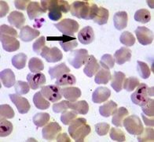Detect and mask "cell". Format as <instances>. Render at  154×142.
<instances>
[{"label":"cell","instance_id":"1","mask_svg":"<svg viewBox=\"0 0 154 142\" xmlns=\"http://www.w3.org/2000/svg\"><path fill=\"white\" fill-rule=\"evenodd\" d=\"M40 5L46 12L49 10L48 17L51 21H59L62 17V13L67 14L70 10L69 2L63 0H43Z\"/></svg>","mask_w":154,"mask_h":142},{"label":"cell","instance_id":"2","mask_svg":"<svg viewBox=\"0 0 154 142\" xmlns=\"http://www.w3.org/2000/svg\"><path fill=\"white\" fill-rule=\"evenodd\" d=\"M69 134L76 142L84 141L86 137L90 134L91 129L87 124V119L83 118H77L69 124Z\"/></svg>","mask_w":154,"mask_h":142},{"label":"cell","instance_id":"3","mask_svg":"<svg viewBox=\"0 0 154 142\" xmlns=\"http://www.w3.org/2000/svg\"><path fill=\"white\" fill-rule=\"evenodd\" d=\"M153 87H148L146 84H139L131 96L132 103L140 107L143 106L148 101L149 96H153Z\"/></svg>","mask_w":154,"mask_h":142},{"label":"cell","instance_id":"4","mask_svg":"<svg viewBox=\"0 0 154 142\" xmlns=\"http://www.w3.org/2000/svg\"><path fill=\"white\" fill-rule=\"evenodd\" d=\"M91 4L87 1H75L70 6V12L73 17L89 20Z\"/></svg>","mask_w":154,"mask_h":142},{"label":"cell","instance_id":"5","mask_svg":"<svg viewBox=\"0 0 154 142\" xmlns=\"http://www.w3.org/2000/svg\"><path fill=\"white\" fill-rule=\"evenodd\" d=\"M123 126L128 133L131 135H139L144 130L143 124L141 122L139 117L136 115H132L124 118Z\"/></svg>","mask_w":154,"mask_h":142},{"label":"cell","instance_id":"6","mask_svg":"<svg viewBox=\"0 0 154 142\" xmlns=\"http://www.w3.org/2000/svg\"><path fill=\"white\" fill-rule=\"evenodd\" d=\"M54 26L58 29L64 36L74 37L75 33L79 30V23L76 21L72 19H63L57 24H54Z\"/></svg>","mask_w":154,"mask_h":142},{"label":"cell","instance_id":"7","mask_svg":"<svg viewBox=\"0 0 154 142\" xmlns=\"http://www.w3.org/2000/svg\"><path fill=\"white\" fill-rule=\"evenodd\" d=\"M88 58H89V54L87 50L78 49L70 53L68 61L74 68L79 69L82 66L87 63Z\"/></svg>","mask_w":154,"mask_h":142},{"label":"cell","instance_id":"8","mask_svg":"<svg viewBox=\"0 0 154 142\" xmlns=\"http://www.w3.org/2000/svg\"><path fill=\"white\" fill-rule=\"evenodd\" d=\"M40 92L47 100L52 103H56L62 98L61 89L56 85H49L43 86Z\"/></svg>","mask_w":154,"mask_h":142},{"label":"cell","instance_id":"9","mask_svg":"<svg viewBox=\"0 0 154 142\" xmlns=\"http://www.w3.org/2000/svg\"><path fill=\"white\" fill-rule=\"evenodd\" d=\"M40 55L48 63H57L61 61L63 58L62 52L57 47L50 48L47 46H45L42 49Z\"/></svg>","mask_w":154,"mask_h":142},{"label":"cell","instance_id":"10","mask_svg":"<svg viewBox=\"0 0 154 142\" xmlns=\"http://www.w3.org/2000/svg\"><path fill=\"white\" fill-rule=\"evenodd\" d=\"M138 42L142 45H149L153 41V33L145 26H138L134 31Z\"/></svg>","mask_w":154,"mask_h":142},{"label":"cell","instance_id":"11","mask_svg":"<svg viewBox=\"0 0 154 142\" xmlns=\"http://www.w3.org/2000/svg\"><path fill=\"white\" fill-rule=\"evenodd\" d=\"M10 99L13 104L16 106L17 109L20 114H27L30 110V104L26 98L20 96L18 94H10Z\"/></svg>","mask_w":154,"mask_h":142},{"label":"cell","instance_id":"12","mask_svg":"<svg viewBox=\"0 0 154 142\" xmlns=\"http://www.w3.org/2000/svg\"><path fill=\"white\" fill-rule=\"evenodd\" d=\"M61 131V127L57 122H52L44 126L42 130L43 139L47 140H54Z\"/></svg>","mask_w":154,"mask_h":142},{"label":"cell","instance_id":"13","mask_svg":"<svg viewBox=\"0 0 154 142\" xmlns=\"http://www.w3.org/2000/svg\"><path fill=\"white\" fill-rule=\"evenodd\" d=\"M27 81L32 89L36 90L43 87L47 82L46 76L42 73H30L27 76Z\"/></svg>","mask_w":154,"mask_h":142},{"label":"cell","instance_id":"14","mask_svg":"<svg viewBox=\"0 0 154 142\" xmlns=\"http://www.w3.org/2000/svg\"><path fill=\"white\" fill-rule=\"evenodd\" d=\"M1 43L2 48L8 52H14L17 51L20 47V42L17 40L16 37L8 36V35L1 34Z\"/></svg>","mask_w":154,"mask_h":142},{"label":"cell","instance_id":"15","mask_svg":"<svg viewBox=\"0 0 154 142\" xmlns=\"http://www.w3.org/2000/svg\"><path fill=\"white\" fill-rule=\"evenodd\" d=\"M111 95V91L106 87L97 88L92 94V101L95 104H101L109 99Z\"/></svg>","mask_w":154,"mask_h":142},{"label":"cell","instance_id":"16","mask_svg":"<svg viewBox=\"0 0 154 142\" xmlns=\"http://www.w3.org/2000/svg\"><path fill=\"white\" fill-rule=\"evenodd\" d=\"M131 51L127 47H122L114 54V61L118 65H124L127 62L131 61Z\"/></svg>","mask_w":154,"mask_h":142},{"label":"cell","instance_id":"17","mask_svg":"<svg viewBox=\"0 0 154 142\" xmlns=\"http://www.w3.org/2000/svg\"><path fill=\"white\" fill-rule=\"evenodd\" d=\"M39 34L40 33L38 30L32 28L29 25H25L20 29L19 37L24 42H30V41L33 40L34 39L37 38Z\"/></svg>","mask_w":154,"mask_h":142},{"label":"cell","instance_id":"18","mask_svg":"<svg viewBox=\"0 0 154 142\" xmlns=\"http://www.w3.org/2000/svg\"><path fill=\"white\" fill-rule=\"evenodd\" d=\"M61 95L67 99L68 101L73 103L81 96V90L77 87H65L61 89Z\"/></svg>","mask_w":154,"mask_h":142},{"label":"cell","instance_id":"19","mask_svg":"<svg viewBox=\"0 0 154 142\" xmlns=\"http://www.w3.org/2000/svg\"><path fill=\"white\" fill-rule=\"evenodd\" d=\"M78 40L83 44H90L94 40V33L93 28L91 26H86L83 28L78 33Z\"/></svg>","mask_w":154,"mask_h":142},{"label":"cell","instance_id":"20","mask_svg":"<svg viewBox=\"0 0 154 142\" xmlns=\"http://www.w3.org/2000/svg\"><path fill=\"white\" fill-rule=\"evenodd\" d=\"M100 69V65L97 63V59L94 55H90L88 58L86 66L83 69V73H85L87 77H92L94 74L97 73L98 69Z\"/></svg>","mask_w":154,"mask_h":142},{"label":"cell","instance_id":"21","mask_svg":"<svg viewBox=\"0 0 154 142\" xmlns=\"http://www.w3.org/2000/svg\"><path fill=\"white\" fill-rule=\"evenodd\" d=\"M128 15L125 11H119L113 16V23L117 30H123L128 25Z\"/></svg>","mask_w":154,"mask_h":142},{"label":"cell","instance_id":"22","mask_svg":"<svg viewBox=\"0 0 154 142\" xmlns=\"http://www.w3.org/2000/svg\"><path fill=\"white\" fill-rule=\"evenodd\" d=\"M46 11L42 8L41 5L37 2H31L27 7V14L30 20H34L43 15Z\"/></svg>","mask_w":154,"mask_h":142},{"label":"cell","instance_id":"23","mask_svg":"<svg viewBox=\"0 0 154 142\" xmlns=\"http://www.w3.org/2000/svg\"><path fill=\"white\" fill-rule=\"evenodd\" d=\"M8 21L12 26L16 27L17 28H22L25 22V18L24 14L19 11H13L8 16Z\"/></svg>","mask_w":154,"mask_h":142},{"label":"cell","instance_id":"24","mask_svg":"<svg viewBox=\"0 0 154 142\" xmlns=\"http://www.w3.org/2000/svg\"><path fill=\"white\" fill-rule=\"evenodd\" d=\"M0 77L2 84L6 88H11L16 84V77L14 73L10 69H6L1 71Z\"/></svg>","mask_w":154,"mask_h":142},{"label":"cell","instance_id":"25","mask_svg":"<svg viewBox=\"0 0 154 142\" xmlns=\"http://www.w3.org/2000/svg\"><path fill=\"white\" fill-rule=\"evenodd\" d=\"M70 69L67 66L65 65V63H61V64H58V65L55 66L51 67L49 69L48 73L51 76V80L55 79V78H59L60 77H61L62 75L65 74V73H69L70 72Z\"/></svg>","mask_w":154,"mask_h":142},{"label":"cell","instance_id":"26","mask_svg":"<svg viewBox=\"0 0 154 142\" xmlns=\"http://www.w3.org/2000/svg\"><path fill=\"white\" fill-rule=\"evenodd\" d=\"M125 74L120 71H114L113 76L112 77L111 86L116 92H120L123 89L124 81L125 80Z\"/></svg>","mask_w":154,"mask_h":142},{"label":"cell","instance_id":"27","mask_svg":"<svg viewBox=\"0 0 154 142\" xmlns=\"http://www.w3.org/2000/svg\"><path fill=\"white\" fill-rule=\"evenodd\" d=\"M117 110V104L112 100H109L106 104H102L99 107V113L101 116L105 118H109L111 115H113V114Z\"/></svg>","mask_w":154,"mask_h":142},{"label":"cell","instance_id":"28","mask_svg":"<svg viewBox=\"0 0 154 142\" xmlns=\"http://www.w3.org/2000/svg\"><path fill=\"white\" fill-rule=\"evenodd\" d=\"M128 114H129V112H128V109L124 108V107H121V108L116 110V111L113 114L112 123L117 127H122L124 119L128 115Z\"/></svg>","mask_w":154,"mask_h":142},{"label":"cell","instance_id":"29","mask_svg":"<svg viewBox=\"0 0 154 142\" xmlns=\"http://www.w3.org/2000/svg\"><path fill=\"white\" fill-rule=\"evenodd\" d=\"M111 79L112 75L109 69H104L101 67L96 73L94 81H95L96 84H98V85H101V84L106 85V84L109 83V81Z\"/></svg>","mask_w":154,"mask_h":142},{"label":"cell","instance_id":"30","mask_svg":"<svg viewBox=\"0 0 154 142\" xmlns=\"http://www.w3.org/2000/svg\"><path fill=\"white\" fill-rule=\"evenodd\" d=\"M69 109L75 111L77 114L79 115H87L89 111V105L86 100H80V101L69 103Z\"/></svg>","mask_w":154,"mask_h":142},{"label":"cell","instance_id":"31","mask_svg":"<svg viewBox=\"0 0 154 142\" xmlns=\"http://www.w3.org/2000/svg\"><path fill=\"white\" fill-rule=\"evenodd\" d=\"M33 103H34L35 106L36 107V108L39 110H47L50 108L51 104L50 101L47 100L46 98L42 95L40 92H38L35 94L33 96Z\"/></svg>","mask_w":154,"mask_h":142},{"label":"cell","instance_id":"32","mask_svg":"<svg viewBox=\"0 0 154 142\" xmlns=\"http://www.w3.org/2000/svg\"><path fill=\"white\" fill-rule=\"evenodd\" d=\"M63 40L59 41V44L65 52H69L78 46V43L75 37L71 38V37L64 36L62 37Z\"/></svg>","mask_w":154,"mask_h":142},{"label":"cell","instance_id":"33","mask_svg":"<svg viewBox=\"0 0 154 142\" xmlns=\"http://www.w3.org/2000/svg\"><path fill=\"white\" fill-rule=\"evenodd\" d=\"M109 17V12L107 9L104 7H98V10L96 14L95 18L93 19L94 22L97 23L99 25L106 24L108 22Z\"/></svg>","mask_w":154,"mask_h":142},{"label":"cell","instance_id":"34","mask_svg":"<svg viewBox=\"0 0 154 142\" xmlns=\"http://www.w3.org/2000/svg\"><path fill=\"white\" fill-rule=\"evenodd\" d=\"M76 83V79L75 76L71 73H65L59 78H57L55 84L57 86H68V85H73Z\"/></svg>","mask_w":154,"mask_h":142},{"label":"cell","instance_id":"35","mask_svg":"<svg viewBox=\"0 0 154 142\" xmlns=\"http://www.w3.org/2000/svg\"><path fill=\"white\" fill-rule=\"evenodd\" d=\"M28 57L24 53L17 54L12 58V65L17 69H21L25 67Z\"/></svg>","mask_w":154,"mask_h":142},{"label":"cell","instance_id":"36","mask_svg":"<svg viewBox=\"0 0 154 142\" xmlns=\"http://www.w3.org/2000/svg\"><path fill=\"white\" fill-rule=\"evenodd\" d=\"M51 116L48 113H37L33 116V123L37 127H43L50 121Z\"/></svg>","mask_w":154,"mask_h":142},{"label":"cell","instance_id":"37","mask_svg":"<svg viewBox=\"0 0 154 142\" xmlns=\"http://www.w3.org/2000/svg\"><path fill=\"white\" fill-rule=\"evenodd\" d=\"M151 19L150 12L146 9H140L137 10L134 14V20L138 22H141L142 24H146Z\"/></svg>","mask_w":154,"mask_h":142},{"label":"cell","instance_id":"38","mask_svg":"<svg viewBox=\"0 0 154 142\" xmlns=\"http://www.w3.org/2000/svg\"><path fill=\"white\" fill-rule=\"evenodd\" d=\"M29 68L32 73H39L40 71L43 70L44 65L41 59L33 57L29 60Z\"/></svg>","mask_w":154,"mask_h":142},{"label":"cell","instance_id":"39","mask_svg":"<svg viewBox=\"0 0 154 142\" xmlns=\"http://www.w3.org/2000/svg\"><path fill=\"white\" fill-rule=\"evenodd\" d=\"M13 124L6 120L5 118H1L0 121V137H5L9 136L13 131Z\"/></svg>","mask_w":154,"mask_h":142},{"label":"cell","instance_id":"40","mask_svg":"<svg viewBox=\"0 0 154 142\" xmlns=\"http://www.w3.org/2000/svg\"><path fill=\"white\" fill-rule=\"evenodd\" d=\"M137 70H138V74L140 77L143 78V79H147L149 78L151 73V71L149 69V67L146 63L142 61H138L137 62Z\"/></svg>","mask_w":154,"mask_h":142},{"label":"cell","instance_id":"41","mask_svg":"<svg viewBox=\"0 0 154 142\" xmlns=\"http://www.w3.org/2000/svg\"><path fill=\"white\" fill-rule=\"evenodd\" d=\"M139 84V80L137 77H131L127 78V79L125 78L124 81V85H123V88L128 92H132L138 87Z\"/></svg>","mask_w":154,"mask_h":142},{"label":"cell","instance_id":"42","mask_svg":"<svg viewBox=\"0 0 154 142\" xmlns=\"http://www.w3.org/2000/svg\"><path fill=\"white\" fill-rule=\"evenodd\" d=\"M154 140V130L153 128H146L143 130L141 134L138 136V140L139 142L153 141Z\"/></svg>","mask_w":154,"mask_h":142},{"label":"cell","instance_id":"43","mask_svg":"<svg viewBox=\"0 0 154 142\" xmlns=\"http://www.w3.org/2000/svg\"><path fill=\"white\" fill-rule=\"evenodd\" d=\"M120 40L121 44H123L127 47L134 46V44H135V38H134V35L131 33L130 32H128V31H125L120 35Z\"/></svg>","mask_w":154,"mask_h":142},{"label":"cell","instance_id":"44","mask_svg":"<svg viewBox=\"0 0 154 142\" xmlns=\"http://www.w3.org/2000/svg\"><path fill=\"white\" fill-rule=\"evenodd\" d=\"M77 115L78 114L75 111H65L62 112V115H61V121L64 125L68 126L69 124L72 122L73 120L76 118Z\"/></svg>","mask_w":154,"mask_h":142},{"label":"cell","instance_id":"45","mask_svg":"<svg viewBox=\"0 0 154 142\" xmlns=\"http://www.w3.org/2000/svg\"><path fill=\"white\" fill-rule=\"evenodd\" d=\"M0 115L1 118H13L14 117L15 113L13 108L8 104H1L0 106Z\"/></svg>","mask_w":154,"mask_h":142},{"label":"cell","instance_id":"46","mask_svg":"<svg viewBox=\"0 0 154 142\" xmlns=\"http://www.w3.org/2000/svg\"><path fill=\"white\" fill-rule=\"evenodd\" d=\"M100 65L102 68L106 69H109L113 68L115 65V61L111 55L109 54H106L101 58L100 60Z\"/></svg>","mask_w":154,"mask_h":142},{"label":"cell","instance_id":"47","mask_svg":"<svg viewBox=\"0 0 154 142\" xmlns=\"http://www.w3.org/2000/svg\"><path fill=\"white\" fill-rule=\"evenodd\" d=\"M109 136L112 140H115V141L124 142L126 140L125 134H124V131L118 128H112L110 130Z\"/></svg>","mask_w":154,"mask_h":142},{"label":"cell","instance_id":"48","mask_svg":"<svg viewBox=\"0 0 154 142\" xmlns=\"http://www.w3.org/2000/svg\"><path fill=\"white\" fill-rule=\"evenodd\" d=\"M14 89L17 94L25 95V94L29 93L30 86H29V83H27V82H24L22 81H17L14 85Z\"/></svg>","mask_w":154,"mask_h":142},{"label":"cell","instance_id":"49","mask_svg":"<svg viewBox=\"0 0 154 142\" xmlns=\"http://www.w3.org/2000/svg\"><path fill=\"white\" fill-rule=\"evenodd\" d=\"M142 110L143 114L149 117H153L154 115V99L149 98L146 104L142 106Z\"/></svg>","mask_w":154,"mask_h":142},{"label":"cell","instance_id":"50","mask_svg":"<svg viewBox=\"0 0 154 142\" xmlns=\"http://www.w3.org/2000/svg\"><path fill=\"white\" fill-rule=\"evenodd\" d=\"M110 126L106 122H100L95 125V131L99 136H106L109 130Z\"/></svg>","mask_w":154,"mask_h":142},{"label":"cell","instance_id":"51","mask_svg":"<svg viewBox=\"0 0 154 142\" xmlns=\"http://www.w3.org/2000/svg\"><path fill=\"white\" fill-rule=\"evenodd\" d=\"M45 43H46V38L44 37H40L38 39H37L32 45V49L34 52L39 55L42 51V49L45 47Z\"/></svg>","mask_w":154,"mask_h":142},{"label":"cell","instance_id":"52","mask_svg":"<svg viewBox=\"0 0 154 142\" xmlns=\"http://www.w3.org/2000/svg\"><path fill=\"white\" fill-rule=\"evenodd\" d=\"M69 101L63 100L60 103H56L53 105V111L55 113H62L69 109Z\"/></svg>","mask_w":154,"mask_h":142},{"label":"cell","instance_id":"53","mask_svg":"<svg viewBox=\"0 0 154 142\" xmlns=\"http://www.w3.org/2000/svg\"><path fill=\"white\" fill-rule=\"evenodd\" d=\"M0 33L1 34L8 35V36H11V37H16V38L17 37V33L14 28L8 26L6 24H2L0 26Z\"/></svg>","mask_w":154,"mask_h":142},{"label":"cell","instance_id":"54","mask_svg":"<svg viewBox=\"0 0 154 142\" xmlns=\"http://www.w3.org/2000/svg\"><path fill=\"white\" fill-rule=\"evenodd\" d=\"M30 2L31 1H29V0H15L14 5L17 9L24 10L28 7Z\"/></svg>","mask_w":154,"mask_h":142},{"label":"cell","instance_id":"55","mask_svg":"<svg viewBox=\"0 0 154 142\" xmlns=\"http://www.w3.org/2000/svg\"><path fill=\"white\" fill-rule=\"evenodd\" d=\"M0 6H1V11H0V17L4 18L7 13L9 12L10 8H9L8 4L5 1H0Z\"/></svg>","mask_w":154,"mask_h":142},{"label":"cell","instance_id":"56","mask_svg":"<svg viewBox=\"0 0 154 142\" xmlns=\"http://www.w3.org/2000/svg\"><path fill=\"white\" fill-rule=\"evenodd\" d=\"M57 142H70L71 139L69 138L67 134L63 133V134H58V136L56 137Z\"/></svg>","mask_w":154,"mask_h":142},{"label":"cell","instance_id":"57","mask_svg":"<svg viewBox=\"0 0 154 142\" xmlns=\"http://www.w3.org/2000/svg\"><path fill=\"white\" fill-rule=\"evenodd\" d=\"M141 115H142V119H143V122H144V123L146 124V126H152V127H153V126H154L153 117H152V118H150L149 119V118H148L147 117H146V115H145L143 113L141 114Z\"/></svg>","mask_w":154,"mask_h":142}]
</instances>
